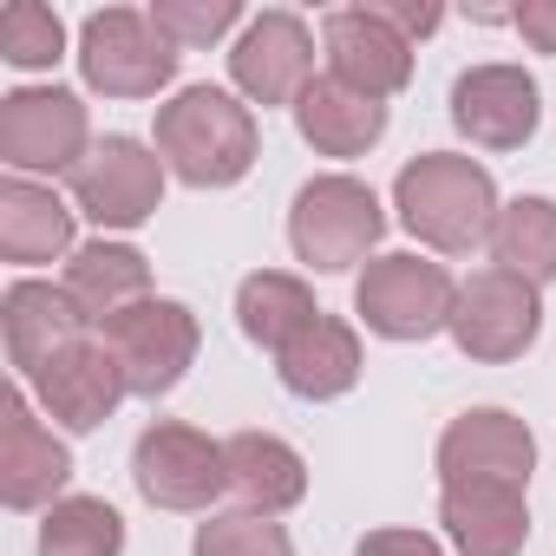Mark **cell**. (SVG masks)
I'll list each match as a JSON object with an SVG mask.
<instances>
[{"label": "cell", "mask_w": 556, "mask_h": 556, "mask_svg": "<svg viewBox=\"0 0 556 556\" xmlns=\"http://www.w3.org/2000/svg\"><path fill=\"white\" fill-rule=\"evenodd\" d=\"M393 210L400 223L439 249V255H471L478 242H491L497 229V184L484 164L458 157V151H426L400 170L393 184Z\"/></svg>", "instance_id": "obj_1"}, {"label": "cell", "mask_w": 556, "mask_h": 556, "mask_svg": "<svg viewBox=\"0 0 556 556\" xmlns=\"http://www.w3.org/2000/svg\"><path fill=\"white\" fill-rule=\"evenodd\" d=\"M157 157L190 190H223L255 164V118L223 86H190L157 105Z\"/></svg>", "instance_id": "obj_2"}, {"label": "cell", "mask_w": 556, "mask_h": 556, "mask_svg": "<svg viewBox=\"0 0 556 556\" xmlns=\"http://www.w3.org/2000/svg\"><path fill=\"white\" fill-rule=\"evenodd\" d=\"M79 73L105 99H151L177 79V47L157 34L151 14L105 8V14H86L79 27Z\"/></svg>", "instance_id": "obj_3"}, {"label": "cell", "mask_w": 556, "mask_h": 556, "mask_svg": "<svg viewBox=\"0 0 556 556\" xmlns=\"http://www.w3.org/2000/svg\"><path fill=\"white\" fill-rule=\"evenodd\" d=\"M380 229H387V210L361 177H315V184H302V197L289 210V242L321 275L354 268L380 242Z\"/></svg>", "instance_id": "obj_4"}, {"label": "cell", "mask_w": 556, "mask_h": 556, "mask_svg": "<svg viewBox=\"0 0 556 556\" xmlns=\"http://www.w3.org/2000/svg\"><path fill=\"white\" fill-rule=\"evenodd\" d=\"M452 302H458V282L419 255L367 262L361 289H354V308L380 341H432L439 328H452Z\"/></svg>", "instance_id": "obj_5"}, {"label": "cell", "mask_w": 556, "mask_h": 556, "mask_svg": "<svg viewBox=\"0 0 556 556\" xmlns=\"http://www.w3.org/2000/svg\"><path fill=\"white\" fill-rule=\"evenodd\" d=\"M131 484H138L144 504H157V510H210V504L229 491V458H223V445L203 439L197 426L157 419V426L138 432Z\"/></svg>", "instance_id": "obj_6"}, {"label": "cell", "mask_w": 556, "mask_h": 556, "mask_svg": "<svg viewBox=\"0 0 556 556\" xmlns=\"http://www.w3.org/2000/svg\"><path fill=\"white\" fill-rule=\"evenodd\" d=\"M99 341L112 348L125 387H131L138 400H157V393H170V387L190 374L203 334H197V315H190L184 302H157V295H151V302L125 308L118 321H105Z\"/></svg>", "instance_id": "obj_7"}, {"label": "cell", "mask_w": 556, "mask_h": 556, "mask_svg": "<svg viewBox=\"0 0 556 556\" xmlns=\"http://www.w3.org/2000/svg\"><path fill=\"white\" fill-rule=\"evenodd\" d=\"M0 157L14 170H79L92 157L86 105L60 86H27L0 99Z\"/></svg>", "instance_id": "obj_8"}, {"label": "cell", "mask_w": 556, "mask_h": 556, "mask_svg": "<svg viewBox=\"0 0 556 556\" xmlns=\"http://www.w3.org/2000/svg\"><path fill=\"white\" fill-rule=\"evenodd\" d=\"M543 328V302L510 268H478L452 302V341L471 361H517Z\"/></svg>", "instance_id": "obj_9"}, {"label": "cell", "mask_w": 556, "mask_h": 556, "mask_svg": "<svg viewBox=\"0 0 556 556\" xmlns=\"http://www.w3.org/2000/svg\"><path fill=\"white\" fill-rule=\"evenodd\" d=\"M73 203L99 229H138L164 203V157H151L138 138H99L73 170Z\"/></svg>", "instance_id": "obj_10"}, {"label": "cell", "mask_w": 556, "mask_h": 556, "mask_svg": "<svg viewBox=\"0 0 556 556\" xmlns=\"http://www.w3.org/2000/svg\"><path fill=\"white\" fill-rule=\"evenodd\" d=\"M530 465H536V439L504 406H471L439 439V478L445 484H517L523 491Z\"/></svg>", "instance_id": "obj_11"}, {"label": "cell", "mask_w": 556, "mask_h": 556, "mask_svg": "<svg viewBox=\"0 0 556 556\" xmlns=\"http://www.w3.org/2000/svg\"><path fill=\"white\" fill-rule=\"evenodd\" d=\"M229 79L255 105H295L315 86V34L295 14H282V8L249 21L236 53H229Z\"/></svg>", "instance_id": "obj_12"}, {"label": "cell", "mask_w": 556, "mask_h": 556, "mask_svg": "<svg viewBox=\"0 0 556 556\" xmlns=\"http://www.w3.org/2000/svg\"><path fill=\"white\" fill-rule=\"evenodd\" d=\"M543 92L523 66H471L452 86V125L484 151H517L536 138Z\"/></svg>", "instance_id": "obj_13"}, {"label": "cell", "mask_w": 556, "mask_h": 556, "mask_svg": "<svg viewBox=\"0 0 556 556\" xmlns=\"http://www.w3.org/2000/svg\"><path fill=\"white\" fill-rule=\"evenodd\" d=\"M321 40H328L334 79H348L354 92H367L380 105L393 92H406V79H413V40L380 8H334L328 27H321Z\"/></svg>", "instance_id": "obj_14"}, {"label": "cell", "mask_w": 556, "mask_h": 556, "mask_svg": "<svg viewBox=\"0 0 556 556\" xmlns=\"http://www.w3.org/2000/svg\"><path fill=\"white\" fill-rule=\"evenodd\" d=\"M125 393H131V387H125V374H118V361H112L105 341H73V348H60V354L34 374V400H40L66 432H99V426L118 413Z\"/></svg>", "instance_id": "obj_15"}, {"label": "cell", "mask_w": 556, "mask_h": 556, "mask_svg": "<svg viewBox=\"0 0 556 556\" xmlns=\"http://www.w3.org/2000/svg\"><path fill=\"white\" fill-rule=\"evenodd\" d=\"M73 478V452L34 419L27 393H8L0 406V497L14 510H40V504H60Z\"/></svg>", "instance_id": "obj_16"}, {"label": "cell", "mask_w": 556, "mask_h": 556, "mask_svg": "<svg viewBox=\"0 0 556 556\" xmlns=\"http://www.w3.org/2000/svg\"><path fill=\"white\" fill-rule=\"evenodd\" d=\"M439 523L458 543V556H517L530 536V504L517 484H445Z\"/></svg>", "instance_id": "obj_17"}, {"label": "cell", "mask_w": 556, "mask_h": 556, "mask_svg": "<svg viewBox=\"0 0 556 556\" xmlns=\"http://www.w3.org/2000/svg\"><path fill=\"white\" fill-rule=\"evenodd\" d=\"M0 321H8V361L34 380L60 348H73V341H86V315H79V302L66 295V289H53V282H14L8 289V302H0Z\"/></svg>", "instance_id": "obj_18"}, {"label": "cell", "mask_w": 556, "mask_h": 556, "mask_svg": "<svg viewBox=\"0 0 556 556\" xmlns=\"http://www.w3.org/2000/svg\"><path fill=\"white\" fill-rule=\"evenodd\" d=\"M223 458H229V491L255 517H282V510H295L308 497L302 452L289 439H275V432H236V439H223Z\"/></svg>", "instance_id": "obj_19"}, {"label": "cell", "mask_w": 556, "mask_h": 556, "mask_svg": "<svg viewBox=\"0 0 556 556\" xmlns=\"http://www.w3.org/2000/svg\"><path fill=\"white\" fill-rule=\"evenodd\" d=\"M60 289L79 302V315H86L92 328H105V321H118L125 308L151 302V262H144L131 242H86V249H73Z\"/></svg>", "instance_id": "obj_20"}, {"label": "cell", "mask_w": 556, "mask_h": 556, "mask_svg": "<svg viewBox=\"0 0 556 556\" xmlns=\"http://www.w3.org/2000/svg\"><path fill=\"white\" fill-rule=\"evenodd\" d=\"M295 125H302V138H308L321 157H361L367 144H380L387 105L367 99V92H354L348 79L321 73V79L295 99Z\"/></svg>", "instance_id": "obj_21"}, {"label": "cell", "mask_w": 556, "mask_h": 556, "mask_svg": "<svg viewBox=\"0 0 556 556\" xmlns=\"http://www.w3.org/2000/svg\"><path fill=\"white\" fill-rule=\"evenodd\" d=\"M275 374H282V387L295 393V400H341V393H354V380H361V334L348 328V321H334V315H321L308 334H295L282 354H275Z\"/></svg>", "instance_id": "obj_22"}, {"label": "cell", "mask_w": 556, "mask_h": 556, "mask_svg": "<svg viewBox=\"0 0 556 556\" xmlns=\"http://www.w3.org/2000/svg\"><path fill=\"white\" fill-rule=\"evenodd\" d=\"M73 249V210L27 184V177H8L0 184V255L8 262H53Z\"/></svg>", "instance_id": "obj_23"}, {"label": "cell", "mask_w": 556, "mask_h": 556, "mask_svg": "<svg viewBox=\"0 0 556 556\" xmlns=\"http://www.w3.org/2000/svg\"><path fill=\"white\" fill-rule=\"evenodd\" d=\"M236 321H242V334H249L255 348L282 354L295 334H308V328L321 321V308H315V295H308L302 275L262 268V275H249V282L236 289Z\"/></svg>", "instance_id": "obj_24"}, {"label": "cell", "mask_w": 556, "mask_h": 556, "mask_svg": "<svg viewBox=\"0 0 556 556\" xmlns=\"http://www.w3.org/2000/svg\"><path fill=\"white\" fill-rule=\"evenodd\" d=\"M491 255H497V268H510L517 282H530V289L556 282V203L549 197L504 203L497 229H491Z\"/></svg>", "instance_id": "obj_25"}, {"label": "cell", "mask_w": 556, "mask_h": 556, "mask_svg": "<svg viewBox=\"0 0 556 556\" xmlns=\"http://www.w3.org/2000/svg\"><path fill=\"white\" fill-rule=\"evenodd\" d=\"M125 517L105 497H60L40 523V556H118Z\"/></svg>", "instance_id": "obj_26"}, {"label": "cell", "mask_w": 556, "mask_h": 556, "mask_svg": "<svg viewBox=\"0 0 556 556\" xmlns=\"http://www.w3.org/2000/svg\"><path fill=\"white\" fill-rule=\"evenodd\" d=\"M0 53H8V66L21 73H40L66 53V27L53 8H40V0H14L8 14H0Z\"/></svg>", "instance_id": "obj_27"}, {"label": "cell", "mask_w": 556, "mask_h": 556, "mask_svg": "<svg viewBox=\"0 0 556 556\" xmlns=\"http://www.w3.org/2000/svg\"><path fill=\"white\" fill-rule=\"evenodd\" d=\"M197 556H295V543L275 517L229 510V517H210L197 530Z\"/></svg>", "instance_id": "obj_28"}, {"label": "cell", "mask_w": 556, "mask_h": 556, "mask_svg": "<svg viewBox=\"0 0 556 556\" xmlns=\"http://www.w3.org/2000/svg\"><path fill=\"white\" fill-rule=\"evenodd\" d=\"M151 21H157V34L170 47H210V40H223L242 21V8L236 0H157Z\"/></svg>", "instance_id": "obj_29"}, {"label": "cell", "mask_w": 556, "mask_h": 556, "mask_svg": "<svg viewBox=\"0 0 556 556\" xmlns=\"http://www.w3.org/2000/svg\"><path fill=\"white\" fill-rule=\"evenodd\" d=\"M354 556H445V549L426 530H374V536H361Z\"/></svg>", "instance_id": "obj_30"}, {"label": "cell", "mask_w": 556, "mask_h": 556, "mask_svg": "<svg viewBox=\"0 0 556 556\" xmlns=\"http://www.w3.org/2000/svg\"><path fill=\"white\" fill-rule=\"evenodd\" d=\"M510 21H517V34H523L536 53H556V0H523Z\"/></svg>", "instance_id": "obj_31"}, {"label": "cell", "mask_w": 556, "mask_h": 556, "mask_svg": "<svg viewBox=\"0 0 556 556\" xmlns=\"http://www.w3.org/2000/svg\"><path fill=\"white\" fill-rule=\"evenodd\" d=\"M380 14H387V21H393V27H400L406 40H426V34L439 27V8H413V0H387Z\"/></svg>", "instance_id": "obj_32"}]
</instances>
